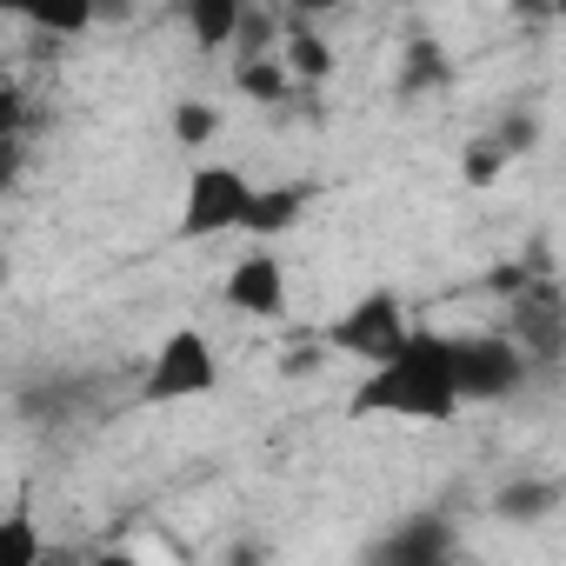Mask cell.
<instances>
[{
  "label": "cell",
  "mask_w": 566,
  "mask_h": 566,
  "mask_svg": "<svg viewBox=\"0 0 566 566\" xmlns=\"http://www.w3.org/2000/svg\"><path fill=\"white\" fill-rule=\"evenodd\" d=\"M301 207H307V187H253V207H247V233H280V227H294L301 220Z\"/></svg>",
  "instance_id": "13"
},
{
  "label": "cell",
  "mask_w": 566,
  "mask_h": 566,
  "mask_svg": "<svg viewBox=\"0 0 566 566\" xmlns=\"http://www.w3.org/2000/svg\"><path fill=\"white\" fill-rule=\"evenodd\" d=\"M559 480L553 473H520V480H506L500 493H493V513L500 520H513V526H539L546 513H559Z\"/></svg>",
  "instance_id": "9"
},
{
  "label": "cell",
  "mask_w": 566,
  "mask_h": 566,
  "mask_svg": "<svg viewBox=\"0 0 566 566\" xmlns=\"http://www.w3.org/2000/svg\"><path fill=\"white\" fill-rule=\"evenodd\" d=\"M321 360H327L321 347H287V360H280V374H314Z\"/></svg>",
  "instance_id": "21"
},
{
  "label": "cell",
  "mask_w": 566,
  "mask_h": 566,
  "mask_svg": "<svg viewBox=\"0 0 566 566\" xmlns=\"http://www.w3.org/2000/svg\"><path fill=\"white\" fill-rule=\"evenodd\" d=\"M280 67H287V81H327L334 74V48H327V34H314V21H287L280 28Z\"/></svg>",
  "instance_id": "10"
},
{
  "label": "cell",
  "mask_w": 566,
  "mask_h": 566,
  "mask_svg": "<svg viewBox=\"0 0 566 566\" xmlns=\"http://www.w3.org/2000/svg\"><path fill=\"white\" fill-rule=\"evenodd\" d=\"M533 134H539V127H533V114H520V120H506L493 140H500L506 154H526V147H533Z\"/></svg>",
  "instance_id": "20"
},
{
  "label": "cell",
  "mask_w": 566,
  "mask_h": 566,
  "mask_svg": "<svg viewBox=\"0 0 566 566\" xmlns=\"http://www.w3.org/2000/svg\"><path fill=\"white\" fill-rule=\"evenodd\" d=\"M14 127H21V101H14V87H8V81H0V140H8Z\"/></svg>",
  "instance_id": "23"
},
{
  "label": "cell",
  "mask_w": 566,
  "mask_h": 566,
  "mask_svg": "<svg viewBox=\"0 0 566 566\" xmlns=\"http://www.w3.org/2000/svg\"><path fill=\"white\" fill-rule=\"evenodd\" d=\"M0 287H8V253H0Z\"/></svg>",
  "instance_id": "25"
},
{
  "label": "cell",
  "mask_w": 566,
  "mask_h": 566,
  "mask_svg": "<svg viewBox=\"0 0 566 566\" xmlns=\"http://www.w3.org/2000/svg\"><path fill=\"white\" fill-rule=\"evenodd\" d=\"M447 553H453V526L440 513H413L394 539L374 546V559H400V566H440Z\"/></svg>",
  "instance_id": "7"
},
{
  "label": "cell",
  "mask_w": 566,
  "mask_h": 566,
  "mask_svg": "<svg viewBox=\"0 0 566 566\" xmlns=\"http://www.w3.org/2000/svg\"><path fill=\"white\" fill-rule=\"evenodd\" d=\"M220 387V354L200 327H180L154 347L147 374H140V400L147 407H174V400H200Z\"/></svg>",
  "instance_id": "2"
},
{
  "label": "cell",
  "mask_w": 566,
  "mask_h": 566,
  "mask_svg": "<svg viewBox=\"0 0 566 566\" xmlns=\"http://www.w3.org/2000/svg\"><path fill=\"white\" fill-rule=\"evenodd\" d=\"M34 553H41L34 520H28V513H8V520H0V566H21V559H34Z\"/></svg>",
  "instance_id": "17"
},
{
  "label": "cell",
  "mask_w": 566,
  "mask_h": 566,
  "mask_svg": "<svg viewBox=\"0 0 566 566\" xmlns=\"http://www.w3.org/2000/svg\"><path fill=\"white\" fill-rule=\"evenodd\" d=\"M273 41H280V21H273V8L247 0V8H240V28H233V41H227V48H240V61H253V54H273Z\"/></svg>",
  "instance_id": "15"
},
{
  "label": "cell",
  "mask_w": 566,
  "mask_h": 566,
  "mask_svg": "<svg viewBox=\"0 0 566 566\" xmlns=\"http://www.w3.org/2000/svg\"><path fill=\"white\" fill-rule=\"evenodd\" d=\"M114 14H127V0H94V21H114Z\"/></svg>",
  "instance_id": "24"
},
{
  "label": "cell",
  "mask_w": 566,
  "mask_h": 566,
  "mask_svg": "<svg viewBox=\"0 0 566 566\" xmlns=\"http://www.w3.org/2000/svg\"><path fill=\"white\" fill-rule=\"evenodd\" d=\"M0 14H14L41 34H87L94 28V0H0Z\"/></svg>",
  "instance_id": "11"
},
{
  "label": "cell",
  "mask_w": 566,
  "mask_h": 566,
  "mask_svg": "<svg viewBox=\"0 0 566 566\" xmlns=\"http://www.w3.org/2000/svg\"><path fill=\"white\" fill-rule=\"evenodd\" d=\"M240 87L253 94V101H280V94H287V67H280L273 54H253V61H240Z\"/></svg>",
  "instance_id": "16"
},
{
  "label": "cell",
  "mask_w": 566,
  "mask_h": 566,
  "mask_svg": "<svg viewBox=\"0 0 566 566\" xmlns=\"http://www.w3.org/2000/svg\"><path fill=\"white\" fill-rule=\"evenodd\" d=\"M334 8H347V0H287L294 21H321V14H334Z\"/></svg>",
  "instance_id": "22"
},
{
  "label": "cell",
  "mask_w": 566,
  "mask_h": 566,
  "mask_svg": "<svg viewBox=\"0 0 566 566\" xmlns=\"http://www.w3.org/2000/svg\"><path fill=\"white\" fill-rule=\"evenodd\" d=\"M253 207V180L240 167H193L187 200H180V240H213V233H240Z\"/></svg>",
  "instance_id": "4"
},
{
  "label": "cell",
  "mask_w": 566,
  "mask_h": 566,
  "mask_svg": "<svg viewBox=\"0 0 566 566\" xmlns=\"http://www.w3.org/2000/svg\"><path fill=\"white\" fill-rule=\"evenodd\" d=\"M447 360H453L460 400H506L526 387V367H533L513 334H447Z\"/></svg>",
  "instance_id": "3"
},
{
  "label": "cell",
  "mask_w": 566,
  "mask_h": 566,
  "mask_svg": "<svg viewBox=\"0 0 566 566\" xmlns=\"http://www.w3.org/2000/svg\"><path fill=\"white\" fill-rule=\"evenodd\" d=\"M513 340H520L526 360L559 354V301H553V287H533L526 301H513Z\"/></svg>",
  "instance_id": "8"
},
{
  "label": "cell",
  "mask_w": 566,
  "mask_h": 566,
  "mask_svg": "<svg viewBox=\"0 0 566 566\" xmlns=\"http://www.w3.org/2000/svg\"><path fill=\"white\" fill-rule=\"evenodd\" d=\"M227 307L247 314V321H280V314H287V266H280V253L253 247V253L233 260V273H227Z\"/></svg>",
  "instance_id": "6"
},
{
  "label": "cell",
  "mask_w": 566,
  "mask_h": 566,
  "mask_svg": "<svg viewBox=\"0 0 566 566\" xmlns=\"http://www.w3.org/2000/svg\"><path fill=\"white\" fill-rule=\"evenodd\" d=\"M467 400L453 387V360H447V334L433 327H407V340L374 360V374L354 394V413H400V420H453Z\"/></svg>",
  "instance_id": "1"
},
{
  "label": "cell",
  "mask_w": 566,
  "mask_h": 566,
  "mask_svg": "<svg viewBox=\"0 0 566 566\" xmlns=\"http://www.w3.org/2000/svg\"><path fill=\"white\" fill-rule=\"evenodd\" d=\"M220 134V114L207 107V101H180L174 107V140H187V147H207Z\"/></svg>",
  "instance_id": "18"
},
{
  "label": "cell",
  "mask_w": 566,
  "mask_h": 566,
  "mask_svg": "<svg viewBox=\"0 0 566 566\" xmlns=\"http://www.w3.org/2000/svg\"><path fill=\"white\" fill-rule=\"evenodd\" d=\"M506 160H513V154H506V147H500V140L486 134V140H480V147L467 154V180H473V187H486V180H493V174H500Z\"/></svg>",
  "instance_id": "19"
},
{
  "label": "cell",
  "mask_w": 566,
  "mask_h": 566,
  "mask_svg": "<svg viewBox=\"0 0 566 566\" xmlns=\"http://www.w3.org/2000/svg\"><path fill=\"white\" fill-rule=\"evenodd\" d=\"M407 327H413V321H407L400 294H394V287H374L367 301H354V307L327 327V347H334V354H354V360L374 367V360H387V354L407 340Z\"/></svg>",
  "instance_id": "5"
},
{
  "label": "cell",
  "mask_w": 566,
  "mask_h": 566,
  "mask_svg": "<svg viewBox=\"0 0 566 566\" xmlns=\"http://www.w3.org/2000/svg\"><path fill=\"white\" fill-rule=\"evenodd\" d=\"M433 87H447V54L433 41H413L400 61V94H433Z\"/></svg>",
  "instance_id": "14"
},
{
  "label": "cell",
  "mask_w": 566,
  "mask_h": 566,
  "mask_svg": "<svg viewBox=\"0 0 566 566\" xmlns=\"http://www.w3.org/2000/svg\"><path fill=\"white\" fill-rule=\"evenodd\" d=\"M240 8H247V0H187V28H193V48L220 54V48L233 41V28H240Z\"/></svg>",
  "instance_id": "12"
}]
</instances>
